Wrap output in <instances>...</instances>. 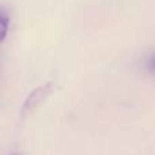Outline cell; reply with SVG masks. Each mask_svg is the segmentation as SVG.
I'll return each mask as SVG.
<instances>
[{"instance_id": "cell-1", "label": "cell", "mask_w": 155, "mask_h": 155, "mask_svg": "<svg viewBox=\"0 0 155 155\" xmlns=\"http://www.w3.org/2000/svg\"><path fill=\"white\" fill-rule=\"evenodd\" d=\"M53 93V83L48 82L45 84H41L38 87H35L31 93L27 95V98L25 99L23 105H22V114H27V113L33 112L38 105H41L51 94Z\"/></svg>"}, {"instance_id": "cell-2", "label": "cell", "mask_w": 155, "mask_h": 155, "mask_svg": "<svg viewBox=\"0 0 155 155\" xmlns=\"http://www.w3.org/2000/svg\"><path fill=\"white\" fill-rule=\"evenodd\" d=\"M8 25H10V18L4 11L0 10V42H3L7 37Z\"/></svg>"}, {"instance_id": "cell-3", "label": "cell", "mask_w": 155, "mask_h": 155, "mask_svg": "<svg viewBox=\"0 0 155 155\" xmlns=\"http://www.w3.org/2000/svg\"><path fill=\"white\" fill-rule=\"evenodd\" d=\"M147 68H148V71H150V72L155 74V53H153L147 59Z\"/></svg>"}]
</instances>
